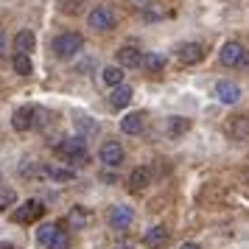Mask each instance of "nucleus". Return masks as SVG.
Returning <instances> with one entry per match:
<instances>
[{
  "mask_svg": "<svg viewBox=\"0 0 249 249\" xmlns=\"http://www.w3.org/2000/svg\"><path fill=\"white\" fill-rule=\"evenodd\" d=\"M179 249H202V247H199V244H193V241H188V244H182Z\"/></svg>",
  "mask_w": 249,
  "mask_h": 249,
  "instance_id": "28",
  "label": "nucleus"
},
{
  "mask_svg": "<svg viewBox=\"0 0 249 249\" xmlns=\"http://www.w3.org/2000/svg\"><path fill=\"white\" fill-rule=\"evenodd\" d=\"M143 68L148 73H162L165 70V56H160V53H146L143 56Z\"/></svg>",
  "mask_w": 249,
  "mask_h": 249,
  "instance_id": "21",
  "label": "nucleus"
},
{
  "mask_svg": "<svg viewBox=\"0 0 249 249\" xmlns=\"http://www.w3.org/2000/svg\"><path fill=\"white\" fill-rule=\"evenodd\" d=\"M101 79H104V84H107V87H121V84H124V68H121V65H112V68H104L101 70Z\"/></svg>",
  "mask_w": 249,
  "mask_h": 249,
  "instance_id": "19",
  "label": "nucleus"
},
{
  "mask_svg": "<svg viewBox=\"0 0 249 249\" xmlns=\"http://www.w3.org/2000/svg\"><path fill=\"white\" fill-rule=\"evenodd\" d=\"M59 154L70 162H81V160H87V140L84 137H68L59 146Z\"/></svg>",
  "mask_w": 249,
  "mask_h": 249,
  "instance_id": "4",
  "label": "nucleus"
},
{
  "mask_svg": "<svg viewBox=\"0 0 249 249\" xmlns=\"http://www.w3.org/2000/svg\"><path fill=\"white\" fill-rule=\"evenodd\" d=\"M81 48H84V39H81L79 34H73V31H68V34H59L56 39H53V53H56L59 59L76 56Z\"/></svg>",
  "mask_w": 249,
  "mask_h": 249,
  "instance_id": "1",
  "label": "nucleus"
},
{
  "mask_svg": "<svg viewBox=\"0 0 249 249\" xmlns=\"http://www.w3.org/2000/svg\"><path fill=\"white\" fill-rule=\"evenodd\" d=\"M129 101H132V87H126V84H121V87H115V90L109 92V104H112L115 109L129 107Z\"/></svg>",
  "mask_w": 249,
  "mask_h": 249,
  "instance_id": "18",
  "label": "nucleus"
},
{
  "mask_svg": "<svg viewBox=\"0 0 249 249\" xmlns=\"http://www.w3.org/2000/svg\"><path fill=\"white\" fill-rule=\"evenodd\" d=\"M59 224H42L39 230H36V241L42 244V247H51V241H53V235H56Z\"/></svg>",
  "mask_w": 249,
  "mask_h": 249,
  "instance_id": "22",
  "label": "nucleus"
},
{
  "mask_svg": "<svg viewBox=\"0 0 249 249\" xmlns=\"http://www.w3.org/2000/svg\"><path fill=\"white\" fill-rule=\"evenodd\" d=\"M215 98H218L221 104H238V98H241V87H238L235 81L221 79L218 84H215Z\"/></svg>",
  "mask_w": 249,
  "mask_h": 249,
  "instance_id": "6",
  "label": "nucleus"
},
{
  "mask_svg": "<svg viewBox=\"0 0 249 249\" xmlns=\"http://www.w3.org/2000/svg\"><path fill=\"white\" fill-rule=\"evenodd\" d=\"M34 31H28V28H23V31H17V36H14V53H23V56H31V51H34Z\"/></svg>",
  "mask_w": 249,
  "mask_h": 249,
  "instance_id": "14",
  "label": "nucleus"
},
{
  "mask_svg": "<svg viewBox=\"0 0 249 249\" xmlns=\"http://www.w3.org/2000/svg\"><path fill=\"white\" fill-rule=\"evenodd\" d=\"M143 244H146L148 249H160L168 244V227H151V230H146V235H143Z\"/></svg>",
  "mask_w": 249,
  "mask_h": 249,
  "instance_id": "12",
  "label": "nucleus"
},
{
  "mask_svg": "<svg viewBox=\"0 0 249 249\" xmlns=\"http://www.w3.org/2000/svg\"><path fill=\"white\" fill-rule=\"evenodd\" d=\"M148 185H151V171H148L146 165H137V168L129 174V179H126V188L135 191V193L146 191Z\"/></svg>",
  "mask_w": 249,
  "mask_h": 249,
  "instance_id": "9",
  "label": "nucleus"
},
{
  "mask_svg": "<svg viewBox=\"0 0 249 249\" xmlns=\"http://www.w3.org/2000/svg\"><path fill=\"white\" fill-rule=\"evenodd\" d=\"M76 126H79L81 132H87V135H92V132H95V129H98V126L92 124L90 118H87V115H79V118H76Z\"/></svg>",
  "mask_w": 249,
  "mask_h": 249,
  "instance_id": "26",
  "label": "nucleus"
},
{
  "mask_svg": "<svg viewBox=\"0 0 249 249\" xmlns=\"http://www.w3.org/2000/svg\"><path fill=\"white\" fill-rule=\"evenodd\" d=\"M177 59H179L182 65H199L204 59V48L199 45V42H185V45H179V51H177Z\"/></svg>",
  "mask_w": 249,
  "mask_h": 249,
  "instance_id": "8",
  "label": "nucleus"
},
{
  "mask_svg": "<svg viewBox=\"0 0 249 249\" xmlns=\"http://www.w3.org/2000/svg\"><path fill=\"white\" fill-rule=\"evenodd\" d=\"M3 48H6V34L0 31V53H3Z\"/></svg>",
  "mask_w": 249,
  "mask_h": 249,
  "instance_id": "30",
  "label": "nucleus"
},
{
  "mask_svg": "<svg viewBox=\"0 0 249 249\" xmlns=\"http://www.w3.org/2000/svg\"><path fill=\"white\" fill-rule=\"evenodd\" d=\"M132 218H135L132 207H124V204H118V207H112V213H109V224H112L115 230H124V227L132 224Z\"/></svg>",
  "mask_w": 249,
  "mask_h": 249,
  "instance_id": "16",
  "label": "nucleus"
},
{
  "mask_svg": "<svg viewBox=\"0 0 249 249\" xmlns=\"http://www.w3.org/2000/svg\"><path fill=\"white\" fill-rule=\"evenodd\" d=\"M218 59H221V65H227V68H238V65H244V62H247V51H244L241 42L232 39V42H224V45H221Z\"/></svg>",
  "mask_w": 249,
  "mask_h": 249,
  "instance_id": "3",
  "label": "nucleus"
},
{
  "mask_svg": "<svg viewBox=\"0 0 249 249\" xmlns=\"http://www.w3.org/2000/svg\"><path fill=\"white\" fill-rule=\"evenodd\" d=\"M79 3H84V0H68V3H65V12L76 14V6H79Z\"/></svg>",
  "mask_w": 249,
  "mask_h": 249,
  "instance_id": "27",
  "label": "nucleus"
},
{
  "mask_svg": "<svg viewBox=\"0 0 249 249\" xmlns=\"http://www.w3.org/2000/svg\"><path fill=\"white\" fill-rule=\"evenodd\" d=\"M230 135H232V140L249 143V115H235L230 121Z\"/></svg>",
  "mask_w": 249,
  "mask_h": 249,
  "instance_id": "13",
  "label": "nucleus"
},
{
  "mask_svg": "<svg viewBox=\"0 0 249 249\" xmlns=\"http://www.w3.org/2000/svg\"><path fill=\"white\" fill-rule=\"evenodd\" d=\"M101 162L104 165H109V168H118L121 162H124V148H121V143H104L101 146Z\"/></svg>",
  "mask_w": 249,
  "mask_h": 249,
  "instance_id": "10",
  "label": "nucleus"
},
{
  "mask_svg": "<svg viewBox=\"0 0 249 249\" xmlns=\"http://www.w3.org/2000/svg\"><path fill=\"white\" fill-rule=\"evenodd\" d=\"M42 213H45V207L36 202V199H28L23 207H17V210L12 213V221L14 224H31V221H36Z\"/></svg>",
  "mask_w": 249,
  "mask_h": 249,
  "instance_id": "5",
  "label": "nucleus"
},
{
  "mask_svg": "<svg viewBox=\"0 0 249 249\" xmlns=\"http://www.w3.org/2000/svg\"><path fill=\"white\" fill-rule=\"evenodd\" d=\"M118 65L121 68H140L143 65V53L137 51V45H124L118 51Z\"/></svg>",
  "mask_w": 249,
  "mask_h": 249,
  "instance_id": "11",
  "label": "nucleus"
},
{
  "mask_svg": "<svg viewBox=\"0 0 249 249\" xmlns=\"http://www.w3.org/2000/svg\"><path fill=\"white\" fill-rule=\"evenodd\" d=\"M48 249H68V235H65V230L59 227L56 235H53V241H51V247Z\"/></svg>",
  "mask_w": 249,
  "mask_h": 249,
  "instance_id": "25",
  "label": "nucleus"
},
{
  "mask_svg": "<svg viewBox=\"0 0 249 249\" xmlns=\"http://www.w3.org/2000/svg\"><path fill=\"white\" fill-rule=\"evenodd\" d=\"M48 177H53L56 182H70L76 174H73L70 168H56V165H51V168H48Z\"/></svg>",
  "mask_w": 249,
  "mask_h": 249,
  "instance_id": "24",
  "label": "nucleus"
},
{
  "mask_svg": "<svg viewBox=\"0 0 249 249\" xmlns=\"http://www.w3.org/2000/svg\"><path fill=\"white\" fill-rule=\"evenodd\" d=\"M188 129H191V121H188V118H171L168 126H165V132H168L171 137H182Z\"/></svg>",
  "mask_w": 249,
  "mask_h": 249,
  "instance_id": "20",
  "label": "nucleus"
},
{
  "mask_svg": "<svg viewBox=\"0 0 249 249\" xmlns=\"http://www.w3.org/2000/svg\"><path fill=\"white\" fill-rule=\"evenodd\" d=\"M0 249H17L14 244H9V241H0Z\"/></svg>",
  "mask_w": 249,
  "mask_h": 249,
  "instance_id": "29",
  "label": "nucleus"
},
{
  "mask_svg": "<svg viewBox=\"0 0 249 249\" xmlns=\"http://www.w3.org/2000/svg\"><path fill=\"white\" fill-rule=\"evenodd\" d=\"M12 65H14V70H17L20 76H31V70H34V65H31V59H28V56H23V53H14Z\"/></svg>",
  "mask_w": 249,
  "mask_h": 249,
  "instance_id": "23",
  "label": "nucleus"
},
{
  "mask_svg": "<svg viewBox=\"0 0 249 249\" xmlns=\"http://www.w3.org/2000/svg\"><path fill=\"white\" fill-rule=\"evenodd\" d=\"M87 23H90V28H95V31H112L115 23H118V17H115V9L112 6H95L90 12V17H87Z\"/></svg>",
  "mask_w": 249,
  "mask_h": 249,
  "instance_id": "2",
  "label": "nucleus"
},
{
  "mask_svg": "<svg viewBox=\"0 0 249 249\" xmlns=\"http://www.w3.org/2000/svg\"><path fill=\"white\" fill-rule=\"evenodd\" d=\"M90 221V213L81 207V204H76V207H70L68 215H65V224L73 227V230H84V224Z\"/></svg>",
  "mask_w": 249,
  "mask_h": 249,
  "instance_id": "17",
  "label": "nucleus"
},
{
  "mask_svg": "<svg viewBox=\"0 0 249 249\" xmlns=\"http://www.w3.org/2000/svg\"><path fill=\"white\" fill-rule=\"evenodd\" d=\"M34 124H36V109L34 107H20V109H14L12 126L17 129V132H28Z\"/></svg>",
  "mask_w": 249,
  "mask_h": 249,
  "instance_id": "7",
  "label": "nucleus"
},
{
  "mask_svg": "<svg viewBox=\"0 0 249 249\" xmlns=\"http://www.w3.org/2000/svg\"><path fill=\"white\" fill-rule=\"evenodd\" d=\"M143 126H146V115L143 112H129L124 121H121V132H126V135H140Z\"/></svg>",
  "mask_w": 249,
  "mask_h": 249,
  "instance_id": "15",
  "label": "nucleus"
},
{
  "mask_svg": "<svg viewBox=\"0 0 249 249\" xmlns=\"http://www.w3.org/2000/svg\"><path fill=\"white\" fill-rule=\"evenodd\" d=\"M244 182L249 185V168H244Z\"/></svg>",
  "mask_w": 249,
  "mask_h": 249,
  "instance_id": "31",
  "label": "nucleus"
}]
</instances>
